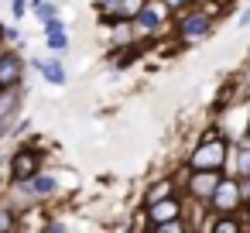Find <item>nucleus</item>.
Masks as SVG:
<instances>
[{"label": "nucleus", "instance_id": "nucleus-6", "mask_svg": "<svg viewBox=\"0 0 250 233\" xmlns=\"http://www.w3.org/2000/svg\"><path fill=\"white\" fill-rule=\"evenodd\" d=\"M42 151H35V148H21L14 158H11V178L14 182H28L31 175H38L42 171Z\"/></svg>", "mask_w": 250, "mask_h": 233}, {"label": "nucleus", "instance_id": "nucleus-23", "mask_svg": "<svg viewBox=\"0 0 250 233\" xmlns=\"http://www.w3.org/2000/svg\"><path fill=\"white\" fill-rule=\"evenodd\" d=\"M240 137H247V141H250V130H247V134H240Z\"/></svg>", "mask_w": 250, "mask_h": 233}, {"label": "nucleus", "instance_id": "nucleus-20", "mask_svg": "<svg viewBox=\"0 0 250 233\" xmlns=\"http://www.w3.org/2000/svg\"><path fill=\"white\" fill-rule=\"evenodd\" d=\"M236 28L243 31V28H250V7H243V14H240V21H236Z\"/></svg>", "mask_w": 250, "mask_h": 233}, {"label": "nucleus", "instance_id": "nucleus-21", "mask_svg": "<svg viewBox=\"0 0 250 233\" xmlns=\"http://www.w3.org/2000/svg\"><path fill=\"white\" fill-rule=\"evenodd\" d=\"M11 124H14V117H0V137H7V130H11Z\"/></svg>", "mask_w": 250, "mask_h": 233}, {"label": "nucleus", "instance_id": "nucleus-16", "mask_svg": "<svg viewBox=\"0 0 250 233\" xmlns=\"http://www.w3.org/2000/svg\"><path fill=\"white\" fill-rule=\"evenodd\" d=\"M240 199H243L240 216L247 219V230H250V175H243V178H240Z\"/></svg>", "mask_w": 250, "mask_h": 233}, {"label": "nucleus", "instance_id": "nucleus-14", "mask_svg": "<svg viewBox=\"0 0 250 233\" xmlns=\"http://www.w3.org/2000/svg\"><path fill=\"white\" fill-rule=\"evenodd\" d=\"M96 14L103 18V24H113L120 14V0H96Z\"/></svg>", "mask_w": 250, "mask_h": 233}, {"label": "nucleus", "instance_id": "nucleus-17", "mask_svg": "<svg viewBox=\"0 0 250 233\" xmlns=\"http://www.w3.org/2000/svg\"><path fill=\"white\" fill-rule=\"evenodd\" d=\"M236 86H240V96L243 100H250V65L240 72V79H236Z\"/></svg>", "mask_w": 250, "mask_h": 233}, {"label": "nucleus", "instance_id": "nucleus-5", "mask_svg": "<svg viewBox=\"0 0 250 233\" xmlns=\"http://www.w3.org/2000/svg\"><path fill=\"white\" fill-rule=\"evenodd\" d=\"M144 219H147V226L154 230L158 223H168V219H175V216H185V195L182 192H175V195H168V199H158V202H151V206H144V212H141Z\"/></svg>", "mask_w": 250, "mask_h": 233}, {"label": "nucleus", "instance_id": "nucleus-4", "mask_svg": "<svg viewBox=\"0 0 250 233\" xmlns=\"http://www.w3.org/2000/svg\"><path fill=\"white\" fill-rule=\"evenodd\" d=\"M243 199H240V178L236 175H223L212 199H209V212H240Z\"/></svg>", "mask_w": 250, "mask_h": 233}, {"label": "nucleus", "instance_id": "nucleus-22", "mask_svg": "<svg viewBox=\"0 0 250 233\" xmlns=\"http://www.w3.org/2000/svg\"><path fill=\"white\" fill-rule=\"evenodd\" d=\"M11 7H14V18H24V11H28V4H24V0H14Z\"/></svg>", "mask_w": 250, "mask_h": 233}, {"label": "nucleus", "instance_id": "nucleus-10", "mask_svg": "<svg viewBox=\"0 0 250 233\" xmlns=\"http://www.w3.org/2000/svg\"><path fill=\"white\" fill-rule=\"evenodd\" d=\"M175 192H178L175 178H154V182L144 189V206H151V202H158V199H168V195H175Z\"/></svg>", "mask_w": 250, "mask_h": 233}, {"label": "nucleus", "instance_id": "nucleus-19", "mask_svg": "<svg viewBox=\"0 0 250 233\" xmlns=\"http://www.w3.org/2000/svg\"><path fill=\"white\" fill-rule=\"evenodd\" d=\"M165 4H168V11H171V14H178L182 7H188V4H195V0H165Z\"/></svg>", "mask_w": 250, "mask_h": 233}, {"label": "nucleus", "instance_id": "nucleus-15", "mask_svg": "<svg viewBox=\"0 0 250 233\" xmlns=\"http://www.w3.org/2000/svg\"><path fill=\"white\" fill-rule=\"evenodd\" d=\"M141 7H144V0H120V14H117V21H134Z\"/></svg>", "mask_w": 250, "mask_h": 233}, {"label": "nucleus", "instance_id": "nucleus-1", "mask_svg": "<svg viewBox=\"0 0 250 233\" xmlns=\"http://www.w3.org/2000/svg\"><path fill=\"white\" fill-rule=\"evenodd\" d=\"M223 11V0H202V4H188L178 14H171V35L182 48H192L206 42L216 28V18Z\"/></svg>", "mask_w": 250, "mask_h": 233}, {"label": "nucleus", "instance_id": "nucleus-9", "mask_svg": "<svg viewBox=\"0 0 250 233\" xmlns=\"http://www.w3.org/2000/svg\"><path fill=\"white\" fill-rule=\"evenodd\" d=\"M137 35H134V21H113L110 24V48H127L134 45Z\"/></svg>", "mask_w": 250, "mask_h": 233}, {"label": "nucleus", "instance_id": "nucleus-3", "mask_svg": "<svg viewBox=\"0 0 250 233\" xmlns=\"http://www.w3.org/2000/svg\"><path fill=\"white\" fill-rule=\"evenodd\" d=\"M165 31H171V11H168V4H165V0H144V7H141L137 18H134V35H137V42L158 38V35H165Z\"/></svg>", "mask_w": 250, "mask_h": 233}, {"label": "nucleus", "instance_id": "nucleus-12", "mask_svg": "<svg viewBox=\"0 0 250 233\" xmlns=\"http://www.w3.org/2000/svg\"><path fill=\"white\" fill-rule=\"evenodd\" d=\"M35 69H42V76H45L52 86H62V83L69 79L65 69H62V62H55V59H52V62H35Z\"/></svg>", "mask_w": 250, "mask_h": 233}, {"label": "nucleus", "instance_id": "nucleus-7", "mask_svg": "<svg viewBox=\"0 0 250 233\" xmlns=\"http://www.w3.org/2000/svg\"><path fill=\"white\" fill-rule=\"evenodd\" d=\"M24 79V59L18 52H0V86H18Z\"/></svg>", "mask_w": 250, "mask_h": 233}, {"label": "nucleus", "instance_id": "nucleus-18", "mask_svg": "<svg viewBox=\"0 0 250 233\" xmlns=\"http://www.w3.org/2000/svg\"><path fill=\"white\" fill-rule=\"evenodd\" d=\"M35 11H38V18H42V21L55 18V4H45V0H42V4H35Z\"/></svg>", "mask_w": 250, "mask_h": 233}, {"label": "nucleus", "instance_id": "nucleus-11", "mask_svg": "<svg viewBox=\"0 0 250 233\" xmlns=\"http://www.w3.org/2000/svg\"><path fill=\"white\" fill-rule=\"evenodd\" d=\"M21 106V83L18 86H0V117H14Z\"/></svg>", "mask_w": 250, "mask_h": 233}, {"label": "nucleus", "instance_id": "nucleus-8", "mask_svg": "<svg viewBox=\"0 0 250 233\" xmlns=\"http://www.w3.org/2000/svg\"><path fill=\"white\" fill-rule=\"evenodd\" d=\"M24 185H28V192L35 195V202H42V199H52V195L59 192V182H55V175H42V171H38V175H31Z\"/></svg>", "mask_w": 250, "mask_h": 233}, {"label": "nucleus", "instance_id": "nucleus-2", "mask_svg": "<svg viewBox=\"0 0 250 233\" xmlns=\"http://www.w3.org/2000/svg\"><path fill=\"white\" fill-rule=\"evenodd\" d=\"M229 141L233 137H226V130L223 127H209L199 141H195V148L188 151V158H185V168H195V171H223V165H226V154H229Z\"/></svg>", "mask_w": 250, "mask_h": 233}, {"label": "nucleus", "instance_id": "nucleus-13", "mask_svg": "<svg viewBox=\"0 0 250 233\" xmlns=\"http://www.w3.org/2000/svg\"><path fill=\"white\" fill-rule=\"evenodd\" d=\"M45 38H48V48H52L55 55H62V52H69V35H65V28H55V31H45Z\"/></svg>", "mask_w": 250, "mask_h": 233}]
</instances>
